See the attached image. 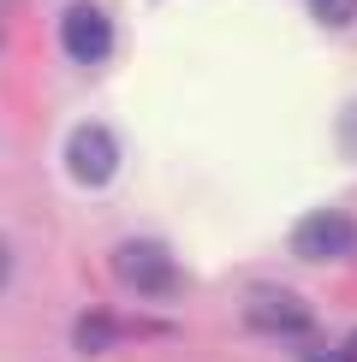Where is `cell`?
<instances>
[{
    "instance_id": "277c9868",
    "label": "cell",
    "mask_w": 357,
    "mask_h": 362,
    "mask_svg": "<svg viewBox=\"0 0 357 362\" xmlns=\"http://www.w3.org/2000/svg\"><path fill=\"white\" fill-rule=\"evenodd\" d=\"M292 250L304 255V262H334V255H351V250H357V226H351V214L322 208V214H310V220L292 226Z\"/></svg>"
},
{
    "instance_id": "8992f818",
    "label": "cell",
    "mask_w": 357,
    "mask_h": 362,
    "mask_svg": "<svg viewBox=\"0 0 357 362\" xmlns=\"http://www.w3.org/2000/svg\"><path fill=\"white\" fill-rule=\"evenodd\" d=\"M119 344V321L113 315H101V309H89L84 321H78V351L84 356H101V351H113Z\"/></svg>"
},
{
    "instance_id": "3957f363",
    "label": "cell",
    "mask_w": 357,
    "mask_h": 362,
    "mask_svg": "<svg viewBox=\"0 0 357 362\" xmlns=\"http://www.w3.org/2000/svg\"><path fill=\"white\" fill-rule=\"evenodd\" d=\"M66 173L78 178V185H108L119 173V143L108 125H78L66 137Z\"/></svg>"
},
{
    "instance_id": "7a4b0ae2",
    "label": "cell",
    "mask_w": 357,
    "mask_h": 362,
    "mask_svg": "<svg viewBox=\"0 0 357 362\" xmlns=\"http://www.w3.org/2000/svg\"><path fill=\"white\" fill-rule=\"evenodd\" d=\"M113 274L131 285L137 297H173L178 291V267L173 255L155 244V238H131V244L113 250Z\"/></svg>"
},
{
    "instance_id": "52a82bcc",
    "label": "cell",
    "mask_w": 357,
    "mask_h": 362,
    "mask_svg": "<svg viewBox=\"0 0 357 362\" xmlns=\"http://www.w3.org/2000/svg\"><path fill=\"white\" fill-rule=\"evenodd\" d=\"M310 12H316L322 24H351L357 18V0H310Z\"/></svg>"
},
{
    "instance_id": "ba28073f",
    "label": "cell",
    "mask_w": 357,
    "mask_h": 362,
    "mask_svg": "<svg viewBox=\"0 0 357 362\" xmlns=\"http://www.w3.org/2000/svg\"><path fill=\"white\" fill-rule=\"evenodd\" d=\"M6 274H12V250H6V238H0V285H6Z\"/></svg>"
},
{
    "instance_id": "6da1fadb",
    "label": "cell",
    "mask_w": 357,
    "mask_h": 362,
    "mask_svg": "<svg viewBox=\"0 0 357 362\" xmlns=\"http://www.w3.org/2000/svg\"><path fill=\"white\" fill-rule=\"evenodd\" d=\"M244 327L250 333H274V339H316V315L286 285H256L244 297Z\"/></svg>"
},
{
    "instance_id": "5b68a950",
    "label": "cell",
    "mask_w": 357,
    "mask_h": 362,
    "mask_svg": "<svg viewBox=\"0 0 357 362\" xmlns=\"http://www.w3.org/2000/svg\"><path fill=\"white\" fill-rule=\"evenodd\" d=\"M60 36H66L72 59H84V66H96V59H108L113 48V24L101 6H89V0H78V6L66 12V24H60Z\"/></svg>"
},
{
    "instance_id": "9c48e42d",
    "label": "cell",
    "mask_w": 357,
    "mask_h": 362,
    "mask_svg": "<svg viewBox=\"0 0 357 362\" xmlns=\"http://www.w3.org/2000/svg\"><path fill=\"white\" fill-rule=\"evenodd\" d=\"M346 362H357V333H351V339H346Z\"/></svg>"
}]
</instances>
